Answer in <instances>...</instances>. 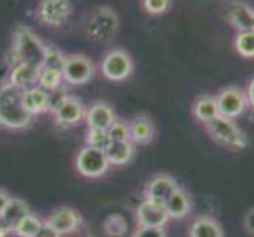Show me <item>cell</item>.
<instances>
[{
	"mask_svg": "<svg viewBox=\"0 0 254 237\" xmlns=\"http://www.w3.org/2000/svg\"><path fill=\"white\" fill-rule=\"evenodd\" d=\"M87 108L74 95H66L57 104H52V117L60 127H76L85 119Z\"/></svg>",
	"mask_w": 254,
	"mask_h": 237,
	"instance_id": "10",
	"label": "cell"
},
{
	"mask_svg": "<svg viewBox=\"0 0 254 237\" xmlns=\"http://www.w3.org/2000/svg\"><path fill=\"white\" fill-rule=\"evenodd\" d=\"M35 237H62V236H60L56 230H52L51 226H48V225L45 223V225H43L41 230L38 231V234L35 236Z\"/></svg>",
	"mask_w": 254,
	"mask_h": 237,
	"instance_id": "35",
	"label": "cell"
},
{
	"mask_svg": "<svg viewBox=\"0 0 254 237\" xmlns=\"http://www.w3.org/2000/svg\"><path fill=\"white\" fill-rule=\"evenodd\" d=\"M129 143L133 146H148L155 138V124L145 114H137L128 120Z\"/></svg>",
	"mask_w": 254,
	"mask_h": 237,
	"instance_id": "17",
	"label": "cell"
},
{
	"mask_svg": "<svg viewBox=\"0 0 254 237\" xmlns=\"http://www.w3.org/2000/svg\"><path fill=\"white\" fill-rule=\"evenodd\" d=\"M164 209L168 212L169 220H183L191 214V196L185 188L179 187L164 203Z\"/></svg>",
	"mask_w": 254,
	"mask_h": 237,
	"instance_id": "19",
	"label": "cell"
},
{
	"mask_svg": "<svg viewBox=\"0 0 254 237\" xmlns=\"http://www.w3.org/2000/svg\"><path fill=\"white\" fill-rule=\"evenodd\" d=\"M108 135L111 138V141H117V143H125L129 141V128H128V122L124 120H116L114 124L108 128Z\"/></svg>",
	"mask_w": 254,
	"mask_h": 237,
	"instance_id": "31",
	"label": "cell"
},
{
	"mask_svg": "<svg viewBox=\"0 0 254 237\" xmlns=\"http://www.w3.org/2000/svg\"><path fill=\"white\" fill-rule=\"evenodd\" d=\"M30 214V207H29V204L25 203L24 199H21V198H14V196H11V199L8 201V204H6V207L3 209V212H2V215H3V218L5 220L10 223V226L13 228L17 222L21 220V218H24L25 215H29Z\"/></svg>",
	"mask_w": 254,
	"mask_h": 237,
	"instance_id": "24",
	"label": "cell"
},
{
	"mask_svg": "<svg viewBox=\"0 0 254 237\" xmlns=\"http://www.w3.org/2000/svg\"><path fill=\"white\" fill-rule=\"evenodd\" d=\"M74 166L77 172L87 179H98L103 177L111 168L109 160L104 151L93 149L89 146H84L76 155Z\"/></svg>",
	"mask_w": 254,
	"mask_h": 237,
	"instance_id": "6",
	"label": "cell"
},
{
	"mask_svg": "<svg viewBox=\"0 0 254 237\" xmlns=\"http://www.w3.org/2000/svg\"><path fill=\"white\" fill-rule=\"evenodd\" d=\"M101 75L112 82H122L133 75L134 72V62L129 52L120 48H114L108 51L100 64Z\"/></svg>",
	"mask_w": 254,
	"mask_h": 237,
	"instance_id": "5",
	"label": "cell"
},
{
	"mask_svg": "<svg viewBox=\"0 0 254 237\" xmlns=\"http://www.w3.org/2000/svg\"><path fill=\"white\" fill-rule=\"evenodd\" d=\"M45 223L52 230H56L60 236H65L79 230V226L82 225V217L71 207H59L54 212H51Z\"/></svg>",
	"mask_w": 254,
	"mask_h": 237,
	"instance_id": "14",
	"label": "cell"
},
{
	"mask_svg": "<svg viewBox=\"0 0 254 237\" xmlns=\"http://www.w3.org/2000/svg\"><path fill=\"white\" fill-rule=\"evenodd\" d=\"M128 230L127 226V220L122 215L116 214V215H109L104 222V233L111 237H122L125 236Z\"/></svg>",
	"mask_w": 254,
	"mask_h": 237,
	"instance_id": "29",
	"label": "cell"
},
{
	"mask_svg": "<svg viewBox=\"0 0 254 237\" xmlns=\"http://www.w3.org/2000/svg\"><path fill=\"white\" fill-rule=\"evenodd\" d=\"M215 100L218 106V114L221 117L231 120H235L243 116L245 109L248 106L247 93L235 85H227L224 89H221L215 95Z\"/></svg>",
	"mask_w": 254,
	"mask_h": 237,
	"instance_id": "9",
	"label": "cell"
},
{
	"mask_svg": "<svg viewBox=\"0 0 254 237\" xmlns=\"http://www.w3.org/2000/svg\"><path fill=\"white\" fill-rule=\"evenodd\" d=\"M22 106L32 117L43 116L52 109V96L49 92L35 85L27 90H22Z\"/></svg>",
	"mask_w": 254,
	"mask_h": 237,
	"instance_id": "15",
	"label": "cell"
},
{
	"mask_svg": "<svg viewBox=\"0 0 254 237\" xmlns=\"http://www.w3.org/2000/svg\"><path fill=\"white\" fill-rule=\"evenodd\" d=\"M96 73L95 64L84 54H69L62 70L64 82L68 85H84L90 82Z\"/></svg>",
	"mask_w": 254,
	"mask_h": 237,
	"instance_id": "8",
	"label": "cell"
},
{
	"mask_svg": "<svg viewBox=\"0 0 254 237\" xmlns=\"http://www.w3.org/2000/svg\"><path fill=\"white\" fill-rule=\"evenodd\" d=\"M243 228L250 236L254 237V207H251L243 217Z\"/></svg>",
	"mask_w": 254,
	"mask_h": 237,
	"instance_id": "33",
	"label": "cell"
},
{
	"mask_svg": "<svg viewBox=\"0 0 254 237\" xmlns=\"http://www.w3.org/2000/svg\"><path fill=\"white\" fill-rule=\"evenodd\" d=\"M40 70L37 67H32L27 64H14L10 68V75H8V82L21 90H27L30 87L38 85Z\"/></svg>",
	"mask_w": 254,
	"mask_h": 237,
	"instance_id": "18",
	"label": "cell"
},
{
	"mask_svg": "<svg viewBox=\"0 0 254 237\" xmlns=\"http://www.w3.org/2000/svg\"><path fill=\"white\" fill-rule=\"evenodd\" d=\"M65 59L66 56L60 51L57 46H51L46 45V51H45V60H43V67L45 68H52V70H59L62 72L64 65H65ZM41 67V68H43Z\"/></svg>",
	"mask_w": 254,
	"mask_h": 237,
	"instance_id": "27",
	"label": "cell"
},
{
	"mask_svg": "<svg viewBox=\"0 0 254 237\" xmlns=\"http://www.w3.org/2000/svg\"><path fill=\"white\" fill-rule=\"evenodd\" d=\"M134 152H136V149L129 141H125V143L111 141L108 149L104 151L111 166H125V164H128L134 158Z\"/></svg>",
	"mask_w": 254,
	"mask_h": 237,
	"instance_id": "22",
	"label": "cell"
},
{
	"mask_svg": "<svg viewBox=\"0 0 254 237\" xmlns=\"http://www.w3.org/2000/svg\"><path fill=\"white\" fill-rule=\"evenodd\" d=\"M188 236L190 237H224V228L216 218L208 217V215H200L191 222Z\"/></svg>",
	"mask_w": 254,
	"mask_h": 237,
	"instance_id": "20",
	"label": "cell"
},
{
	"mask_svg": "<svg viewBox=\"0 0 254 237\" xmlns=\"http://www.w3.org/2000/svg\"><path fill=\"white\" fill-rule=\"evenodd\" d=\"M136 226H152V228H164L169 222L168 212L164 204L153 203V201L144 199L134 210Z\"/></svg>",
	"mask_w": 254,
	"mask_h": 237,
	"instance_id": "12",
	"label": "cell"
},
{
	"mask_svg": "<svg viewBox=\"0 0 254 237\" xmlns=\"http://www.w3.org/2000/svg\"><path fill=\"white\" fill-rule=\"evenodd\" d=\"M32 120L33 117L22 106V90L8 81L0 84V127L24 130Z\"/></svg>",
	"mask_w": 254,
	"mask_h": 237,
	"instance_id": "1",
	"label": "cell"
},
{
	"mask_svg": "<svg viewBox=\"0 0 254 237\" xmlns=\"http://www.w3.org/2000/svg\"><path fill=\"white\" fill-rule=\"evenodd\" d=\"M247 100H248V106L254 111V78L250 81L248 84V89H247Z\"/></svg>",
	"mask_w": 254,
	"mask_h": 237,
	"instance_id": "36",
	"label": "cell"
},
{
	"mask_svg": "<svg viewBox=\"0 0 254 237\" xmlns=\"http://www.w3.org/2000/svg\"><path fill=\"white\" fill-rule=\"evenodd\" d=\"M191 114H192V117L202 125L208 124V122H212L215 117L220 116V114H218L215 95H210V93L199 95L191 106Z\"/></svg>",
	"mask_w": 254,
	"mask_h": 237,
	"instance_id": "21",
	"label": "cell"
},
{
	"mask_svg": "<svg viewBox=\"0 0 254 237\" xmlns=\"http://www.w3.org/2000/svg\"><path fill=\"white\" fill-rule=\"evenodd\" d=\"M177 188H179V183L171 174H166V172L155 174L145 183L144 199L164 204Z\"/></svg>",
	"mask_w": 254,
	"mask_h": 237,
	"instance_id": "11",
	"label": "cell"
},
{
	"mask_svg": "<svg viewBox=\"0 0 254 237\" xmlns=\"http://www.w3.org/2000/svg\"><path fill=\"white\" fill-rule=\"evenodd\" d=\"M141 6L147 14L161 16L171 10L172 0H141Z\"/></svg>",
	"mask_w": 254,
	"mask_h": 237,
	"instance_id": "30",
	"label": "cell"
},
{
	"mask_svg": "<svg viewBox=\"0 0 254 237\" xmlns=\"http://www.w3.org/2000/svg\"><path fill=\"white\" fill-rule=\"evenodd\" d=\"M131 237H168L164 228H152V226H136Z\"/></svg>",
	"mask_w": 254,
	"mask_h": 237,
	"instance_id": "32",
	"label": "cell"
},
{
	"mask_svg": "<svg viewBox=\"0 0 254 237\" xmlns=\"http://www.w3.org/2000/svg\"><path fill=\"white\" fill-rule=\"evenodd\" d=\"M73 13L71 0H40L35 16L45 27H60Z\"/></svg>",
	"mask_w": 254,
	"mask_h": 237,
	"instance_id": "7",
	"label": "cell"
},
{
	"mask_svg": "<svg viewBox=\"0 0 254 237\" xmlns=\"http://www.w3.org/2000/svg\"><path fill=\"white\" fill-rule=\"evenodd\" d=\"M43 225H45V220H41L38 215L30 212L13 226V234L16 237H35Z\"/></svg>",
	"mask_w": 254,
	"mask_h": 237,
	"instance_id": "23",
	"label": "cell"
},
{
	"mask_svg": "<svg viewBox=\"0 0 254 237\" xmlns=\"http://www.w3.org/2000/svg\"><path fill=\"white\" fill-rule=\"evenodd\" d=\"M85 124L87 128L95 130H108L117 120L114 108L106 101H96L85 111Z\"/></svg>",
	"mask_w": 254,
	"mask_h": 237,
	"instance_id": "16",
	"label": "cell"
},
{
	"mask_svg": "<svg viewBox=\"0 0 254 237\" xmlns=\"http://www.w3.org/2000/svg\"><path fill=\"white\" fill-rule=\"evenodd\" d=\"M11 199V195L8 193L6 190H3V188H0V214L3 212V209L6 207V204H8V201Z\"/></svg>",
	"mask_w": 254,
	"mask_h": 237,
	"instance_id": "37",
	"label": "cell"
},
{
	"mask_svg": "<svg viewBox=\"0 0 254 237\" xmlns=\"http://www.w3.org/2000/svg\"><path fill=\"white\" fill-rule=\"evenodd\" d=\"M120 27V19L111 6H98L89 16L85 24V35L93 43L106 45L117 35Z\"/></svg>",
	"mask_w": 254,
	"mask_h": 237,
	"instance_id": "4",
	"label": "cell"
},
{
	"mask_svg": "<svg viewBox=\"0 0 254 237\" xmlns=\"http://www.w3.org/2000/svg\"><path fill=\"white\" fill-rule=\"evenodd\" d=\"M234 48L243 59H254V30L237 32L234 40Z\"/></svg>",
	"mask_w": 254,
	"mask_h": 237,
	"instance_id": "26",
	"label": "cell"
},
{
	"mask_svg": "<svg viewBox=\"0 0 254 237\" xmlns=\"http://www.w3.org/2000/svg\"><path fill=\"white\" fill-rule=\"evenodd\" d=\"M208 136L212 138L218 146H221L227 151L242 152L250 146V139L247 133L235 124L234 120L218 116L212 122L204 125Z\"/></svg>",
	"mask_w": 254,
	"mask_h": 237,
	"instance_id": "3",
	"label": "cell"
},
{
	"mask_svg": "<svg viewBox=\"0 0 254 237\" xmlns=\"http://www.w3.org/2000/svg\"><path fill=\"white\" fill-rule=\"evenodd\" d=\"M224 17L237 32L254 30V8L243 0H234L227 5Z\"/></svg>",
	"mask_w": 254,
	"mask_h": 237,
	"instance_id": "13",
	"label": "cell"
},
{
	"mask_svg": "<svg viewBox=\"0 0 254 237\" xmlns=\"http://www.w3.org/2000/svg\"><path fill=\"white\" fill-rule=\"evenodd\" d=\"M64 84V76L62 72L52 68H45L40 70V78H38V87L49 93L60 90V87Z\"/></svg>",
	"mask_w": 254,
	"mask_h": 237,
	"instance_id": "25",
	"label": "cell"
},
{
	"mask_svg": "<svg viewBox=\"0 0 254 237\" xmlns=\"http://www.w3.org/2000/svg\"><path fill=\"white\" fill-rule=\"evenodd\" d=\"M11 234H13V228L5 220L3 215L0 214V237H10Z\"/></svg>",
	"mask_w": 254,
	"mask_h": 237,
	"instance_id": "34",
	"label": "cell"
},
{
	"mask_svg": "<svg viewBox=\"0 0 254 237\" xmlns=\"http://www.w3.org/2000/svg\"><path fill=\"white\" fill-rule=\"evenodd\" d=\"M46 45L32 29L25 25H17L13 32V65L14 64H27L32 67L41 68L45 60Z\"/></svg>",
	"mask_w": 254,
	"mask_h": 237,
	"instance_id": "2",
	"label": "cell"
},
{
	"mask_svg": "<svg viewBox=\"0 0 254 237\" xmlns=\"http://www.w3.org/2000/svg\"><path fill=\"white\" fill-rule=\"evenodd\" d=\"M109 144H111V138L108 135V130H95V128L87 130L85 146L100 149V151H106Z\"/></svg>",
	"mask_w": 254,
	"mask_h": 237,
	"instance_id": "28",
	"label": "cell"
}]
</instances>
